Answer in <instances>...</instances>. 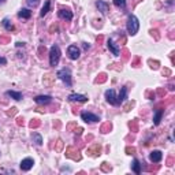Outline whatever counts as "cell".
<instances>
[{"label":"cell","mask_w":175,"mask_h":175,"mask_svg":"<svg viewBox=\"0 0 175 175\" xmlns=\"http://www.w3.org/2000/svg\"><path fill=\"white\" fill-rule=\"evenodd\" d=\"M7 65V59L3 56H0V66H6Z\"/></svg>","instance_id":"cell-24"},{"label":"cell","mask_w":175,"mask_h":175,"mask_svg":"<svg viewBox=\"0 0 175 175\" xmlns=\"http://www.w3.org/2000/svg\"><path fill=\"white\" fill-rule=\"evenodd\" d=\"M81 118H82V121L88 122V123H93V122L100 121V118H99L97 115H95V114H92V112H86V111L81 112Z\"/></svg>","instance_id":"cell-5"},{"label":"cell","mask_w":175,"mask_h":175,"mask_svg":"<svg viewBox=\"0 0 175 175\" xmlns=\"http://www.w3.org/2000/svg\"><path fill=\"white\" fill-rule=\"evenodd\" d=\"M18 17L19 18H23V19H29L32 17V11L29 10V8H22L18 13Z\"/></svg>","instance_id":"cell-16"},{"label":"cell","mask_w":175,"mask_h":175,"mask_svg":"<svg viewBox=\"0 0 175 175\" xmlns=\"http://www.w3.org/2000/svg\"><path fill=\"white\" fill-rule=\"evenodd\" d=\"M58 77L60 78V80L65 82L66 86H71L73 85V80H71V71H70V69H62L58 71Z\"/></svg>","instance_id":"cell-3"},{"label":"cell","mask_w":175,"mask_h":175,"mask_svg":"<svg viewBox=\"0 0 175 175\" xmlns=\"http://www.w3.org/2000/svg\"><path fill=\"white\" fill-rule=\"evenodd\" d=\"M114 4H115L116 7L125 8L126 7V0H114Z\"/></svg>","instance_id":"cell-22"},{"label":"cell","mask_w":175,"mask_h":175,"mask_svg":"<svg viewBox=\"0 0 175 175\" xmlns=\"http://www.w3.org/2000/svg\"><path fill=\"white\" fill-rule=\"evenodd\" d=\"M0 2H4V0H0Z\"/></svg>","instance_id":"cell-25"},{"label":"cell","mask_w":175,"mask_h":175,"mask_svg":"<svg viewBox=\"0 0 175 175\" xmlns=\"http://www.w3.org/2000/svg\"><path fill=\"white\" fill-rule=\"evenodd\" d=\"M34 101H36L37 104H41V106H45V104H49L52 101V97L51 96H37L36 99H34Z\"/></svg>","instance_id":"cell-12"},{"label":"cell","mask_w":175,"mask_h":175,"mask_svg":"<svg viewBox=\"0 0 175 175\" xmlns=\"http://www.w3.org/2000/svg\"><path fill=\"white\" fill-rule=\"evenodd\" d=\"M69 100L70 101H77V103H86L88 97L84 95H77V93H71L69 96Z\"/></svg>","instance_id":"cell-10"},{"label":"cell","mask_w":175,"mask_h":175,"mask_svg":"<svg viewBox=\"0 0 175 175\" xmlns=\"http://www.w3.org/2000/svg\"><path fill=\"white\" fill-rule=\"evenodd\" d=\"M96 7L99 8V11H100L103 15H107V14H108V11H110L108 3L104 2V0H97V2H96Z\"/></svg>","instance_id":"cell-7"},{"label":"cell","mask_w":175,"mask_h":175,"mask_svg":"<svg viewBox=\"0 0 175 175\" xmlns=\"http://www.w3.org/2000/svg\"><path fill=\"white\" fill-rule=\"evenodd\" d=\"M33 164H34L33 159H30V157H26V159H23L22 162H21L19 167H21L22 171H29L32 167H33Z\"/></svg>","instance_id":"cell-8"},{"label":"cell","mask_w":175,"mask_h":175,"mask_svg":"<svg viewBox=\"0 0 175 175\" xmlns=\"http://www.w3.org/2000/svg\"><path fill=\"white\" fill-rule=\"evenodd\" d=\"M67 55H69V58L71 60H77L81 55V51L77 45H70L69 48H67Z\"/></svg>","instance_id":"cell-4"},{"label":"cell","mask_w":175,"mask_h":175,"mask_svg":"<svg viewBox=\"0 0 175 175\" xmlns=\"http://www.w3.org/2000/svg\"><path fill=\"white\" fill-rule=\"evenodd\" d=\"M126 29H127V33L130 36H136L138 33V29H140V21L136 15L130 14L129 18H127V25H126Z\"/></svg>","instance_id":"cell-1"},{"label":"cell","mask_w":175,"mask_h":175,"mask_svg":"<svg viewBox=\"0 0 175 175\" xmlns=\"http://www.w3.org/2000/svg\"><path fill=\"white\" fill-rule=\"evenodd\" d=\"M118 104H122L125 100L127 99V88L126 86H123V88H121V92H119V96L118 97Z\"/></svg>","instance_id":"cell-14"},{"label":"cell","mask_w":175,"mask_h":175,"mask_svg":"<svg viewBox=\"0 0 175 175\" xmlns=\"http://www.w3.org/2000/svg\"><path fill=\"white\" fill-rule=\"evenodd\" d=\"M26 3H28L29 6H30V7H37V6H39V3H40V0H26Z\"/></svg>","instance_id":"cell-23"},{"label":"cell","mask_w":175,"mask_h":175,"mask_svg":"<svg viewBox=\"0 0 175 175\" xmlns=\"http://www.w3.org/2000/svg\"><path fill=\"white\" fill-rule=\"evenodd\" d=\"M32 138H34V141H36V145H39V147L43 144V138H41V136H40L39 133H33Z\"/></svg>","instance_id":"cell-21"},{"label":"cell","mask_w":175,"mask_h":175,"mask_svg":"<svg viewBox=\"0 0 175 175\" xmlns=\"http://www.w3.org/2000/svg\"><path fill=\"white\" fill-rule=\"evenodd\" d=\"M163 114H164V110H157L156 114H155V116H153V123L156 125V126H157V125H160V121H162Z\"/></svg>","instance_id":"cell-17"},{"label":"cell","mask_w":175,"mask_h":175,"mask_svg":"<svg viewBox=\"0 0 175 175\" xmlns=\"http://www.w3.org/2000/svg\"><path fill=\"white\" fill-rule=\"evenodd\" d=\"M2 23H3V26H4V28H6V30H8V32L14 30V26L11 25L10 21H8L7 18H6V19H3V22H2Z\"/></svg>","instance_id":"cell-20"},{"label":"cell","mask_w":175,"mask_h":175,"mask_svg":"<svg viewBox=\"0 0 175 175\" xmlns=\"http://www.w3.org/2000/svg\"><path fill=\"white\" fill-rule=\"evenodd\" d=\"M49 8H51V2H49V0H45V4H44L41 13H40V17H45L47 14H48Z\"/></svg>","instance_id":"cell-19"},{"label":"cell","mask_w":175,"mask_h":175,"mask_svg":"<svg viewBox=\"0 0 175 175\" xmlns=\"http://www.w3.org/2000/svg\"><path fill=\"white\" fill-rule=\"evenodd\" d=\"M149 159H151V162H153V163H159L160 160L163 159V153L160 152V151H153V152H151V155H149Z\"/></svg>","instance_id":"cell-13"},{"label":"cell","mask_w":175,"mask_h":175,"mask_svg":"<svg viewBox=\"0 0 175 175\" xmlns=\"http://www.w3.org/2000/svg\"><path fill=\"white\" fill-rule=\"evenodd\" d=\"M131 170H133L136 174H141V164H140V162H138L137 159L133 160V164H131Z\"/></svg>","instance_id":"cell-18"},{"label":"cell","mask_w":175,"mask_h":175,"mask_svg":"<svg viewBox=\"0 0 175 175\" xmlns=\"http://www.w3.org/2000/svg\"><path fill=\"white\" fill-rule=\"evenodd\" d=\"M107 45H108V49H110L111 52H112L114 55H115V56H119V54H121V48H119L118 44L114 43V40H112V39H110V40H108Z\"/></svg>","instance_id":"cell-9"},{"label":"cell","mask_w":175,"mask_h":175,"mask_svg":"<svg viewBox=\"0 0 175 175\" xmlns=\"http://www.w3.org/2000/svg\"><path fill=\"white\" fill-rule=\"evenodd\" d=\"M60 55H62V51H60L59 45H52L49 49V65L52 67L58 66L60 60Z\"/></svg>","instance_id":"cell-2"},{"label":"cell","mask_w":175,"mask_h":175,"mask_svg":"<svg viewBox=\"0 0 175 175\" xmlns=\"http://www.w3.org/2000/svg\"><path fill=\"white\" fill-rule=\"evenodd\" d=\"M106 100L108 101L111 106H118V99H116L115 90L114 89H108L106 92Z\"/></svg>","instance_id":"cell-6"},{"label":"cell","mask_w":175,"mask_h":175,"mask_svg":"<svg viewBox=\"0 0 175 175\" xmlns=\"http://www.w3.org/2000/svg\"><path fill=\"white\" fill-rule=\"evenodd\" d=\"M6 95L10 96L11 99H14V100H17V101L22 100V93L21 92H15V90H7V92H6Z\"/></svg>","instance_id":"cell-15"},{"label":"cell","mask_w":175,"mask_h":175,"mask_svg":"<svg viewBox=\"0 0 175 175\" xmlns=\"http://www.w3.org/2000/svg\"><path fill=\"white\" fill-rule=\"evenodd\" d=\"M58 15H59V18L66 19V21H71L73 19V13L70 10H59L58 11Z\"/></svg>","instance_id":"cell-11"}]
</instances>
